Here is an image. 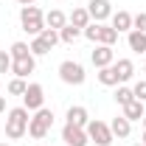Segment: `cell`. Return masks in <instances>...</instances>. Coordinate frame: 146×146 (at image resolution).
Returning <instances> with one entry per match:
<instances>
[{
	"label": "cell",
	"mask_w": 146,
	"mask_h": 146,
	"mask_svg": "<svg viewBox=\"0 0 146 146\" xmlns=\"http://www.w3.org/2000/svg\"><path fill=\"white\" fill-rule=\"evenodd\" d=\"M141 143H146V129H143V138H141Z\"/></svg>",
	"instance_id": "cell-34"
},
{
	"label": "cell",
	"mask_w": 146,
	"mask_h": 146,
	"mask_svg": "<svg viewBox=\"0 0 146 146\" xmlns=\"http://www.w3.org/2000/svg\"><path fill=\"white\" fill-rule=\"evenodd\" d=\"M96 79H98V84H104V87H115V84H121V82H118V73H115V68H112V65L98 68Z\"/></svg>",
	"instance_id": "cell-15"
},
{
	"label": "cell",
	"mask_w": 146,
	"mask_h": 146,
	"mask_svg": "<svg viewBox=\"0 0 146 146\" xmlns=\"http://www.w3.org/2000/svg\"><path fill=\"white\" fill-rule=\"evenodd\" d=\"M84 129H87V135H90V141L96 146H110L112 143V129H110V124H104V121H96V118H93Z\"/></svg>",
	"instance_id": "cell-4"
},
{
	"label": "cell",
	"mask_w": 146,
	"mask_h": 146,
	"mask_svg": "<svg viewBox=\"0 0 146 146\" xmlns=\"http://www.w3.org/2000/svg\"><path fill=\"white\" fill-rule=\"evenodd\" d=\"M34 118H39V121H42V124H48V127H54V112H51L48 107H39Z\"/></svg>",
	"instance_id": "cell-27"
},
{
	"label": "cell",
	"mask_w": 146,
	"mask_h": 146,
	"mask_svg": "<svg viewBox=\"0 0 146 146\" xmlns=\"http://www.w3.org/2000/svg\"><path fill=\"white\" fill-rule=\"evenodd\" d=\"M115 42H118V31L112 25L98 23V39H96V45H115Z\"/></svg>",
	"instance_id": "cell-14"
},
{
	"label": "cell",
	"mask_w": 146,
	"mask_h": 146,
	"mask_svg": "<svg viewBox=\"0 0 146 146\" xmlns=\"http://www.w3.org/2000/svg\"><path fill=\"white\" fill-rule=\"evenodd\" d=\"M34 68H36V56H25V59H14L11 62V73L17 79H25L28 73H34Z\"/></svg>",
	"instance_id": "cell-10"
},
{
	"label": "cell",
	"mask_w": 146,
	"mask_h": 146,
	"mask_svg": "<svg viewBox=\"0 0 146 146\" xmlns=\"http://www.w3.org/2000/svg\"><path fill=\"white\" fill-rule=\"evenodd\" d=\"M132 146H146V143H132Z\"/></svg>",
	"instance_id": "cell-36"
},
{
	"label": "cell",
	"mask_w": 146,
	"mask_h": 146,
	"mask_svg": "<svg viewBox=\"0 0 146 146\" xmlns=\"http://www.w3.org/2000/svg\"><path fill=\"white\" fill-rule=\"evenodd\" d=\"M0 112H6V98L0 96Z\"/></svg>",
	"instance_id": "cell-32"
},
{
	"label": "cell",
	"mask_w": 146,
	"mask_h": 146,
	"mask_svg": "<svg viewBox=\"0 0 146 146\" xmlns=\"http://www.w3.org/2000/svg\"><path fill=\"white\" fill-rule=\"evenodd\" d=\"M59 79H62L65 84H73V87L84 84V79H87L84 65H79V62H73V59H65V62L59 65Z\"/></svg>",
	"instance_id": "cell-3"
},
{
	"label": "cell",
	"mask_w": 146,
	"mask_h": 146,
	"mask_svg": "<svg viewBox=\"0 0 146 146\" xmlns=\"http://www.w3.org/2000/svg\"><path fill=\"white\" fill-rule=\"evenodd\" d=\"M143 70H146V62H143Z\"/></svg>",
	"instance_id": "cell-38"
},
{
	"label": "cell",
	"mask_w": 146,
	"mask_h": 146,
	"mask_svg": "<svg viewBox=\"0 0 146 146\" xmlns=\"http://www.w3.org/2000/svg\"><path fill=\"white\" fill-rule=\"evenodd\" d=\"M28 121H31V115H28L25 107L9 110V118H6V138H9V141H20L23 135H28Z\"/></svg>",
	"instance_id": "cell-1"
},
{
	"label": "cell",
	"mask_w": 146,
	"mask_h": 146,
	"mask_svg": "<svg viewBox=\"0 0 146 146\" xmlns=\"http://www.w3.org/2000/svg\"><path fill=\"white\" fill-rule=\"evenodd\" d=\"M62 141L68 146H87L90 143V135H87V129H82V127L65 124V127H62Z\"/></svg>",
	"instance_id": "cell-6"
},
{
	"label": "cell",
	"mask_w": 146,
	"mask_h": 146,
	"mask_svg": "<svg viewBox=\"0 0 146 146\" xmlns=\"http://www.w3.org/2000/svg\"><path fill=\"white\" fill-rule=\"evenodd\" d=\"M90 59H93L96 68H107V65L115 62V51H112V45H96V51L90 54Z\"/></svg>",
	"instance_id": "cell-8"
},
{
	"label": "cell",
	"mask_w": 146,
	"mask_h": 146,
	"mask_svg": "<svg viewBox=\"0 0 146 146\" xmlns=\"http://www.w3.org/2000/svg\"><path fill=\"white\" fill-rule=\"evenodd\" d=\"M79 36H82V28H76V25H70V23H68V25L59 31V42H65V45H73Z\"/></svg>",
	"instance_id": "cell-21"
},
{
	"label": "cell",
	"mask_w": 146,
	"mask_h": 146,
	"mask_svg": "<svg viewBox=\"0 0 146 146\" xmlns=\"http://www.w3.org/2000/svg\"><path fill=\"white\" fill-rule=\"evenodd\" d=\"M127 45H129V51H135V54H146V34L132 28L127 34Z\"/></svg>",
	"instance_id": "cell-13"
},
{
	"label": "cell",
	"mask_w": 146,
	"mask_h": 146,
	"mask_svg": "<svg viewBox=\"0 0 146 146\" xmlns=\"http://www.w3.org/2000/svg\"><path fill=\"white\" fill-rule=\"evenodd\" d=\"M28 48H31V54H34V56H45V54H51V45H48L42 36H34Z\"/></svg>",
	"instance_id": "cell-22"
},
{
	"label": "cell",
	"mask_w": 146,
	"mask_h": 146,
	"mask_svg": "<svg viewBox=\"0 0 146 146\" xmlns=\"http://www.w3.org/2000/svg\"><path fill=\"white\" fill-rule=\"evenodd\" d=\"M9 56H11V62H14V59H25V56H34V54H31V48H28L25 42H14L11 51H9Z\"/></svg>",
	"instance_id": "cell-23"
},
{
	"label": "cell",
	"mask_w": 146,
	"mask_h": 146,
	"mask_svg": "<svg viewBox=\"0 0 146 146\" xmlns=\"http://www.w3.org/2000/svg\"><path fill=\"white\" fill-rule=\"evenodd\" d=\"M25 87H28V84H25V79H17V76H14V79L9 82V87H6V90L11 93V96H23Z\"/></svg>",
	"instance_id": "cell-25"
},
{
	"label": "cell",
	"mask_w": 146,
	"mask_h": 146,
	"mask_svg": "<svg viewBox=\"0 0 146 146\" xmlns=\"http://www.w3.org/2000/svg\"><path fill=\"white\" fill-rule=\"evenodd\" d=\"M132 98H135V93H132V87H127V84H121V87L115 90V101H118L121 107H127Z\"/></svg>",
	"instance_id": "cell-24"
},
{
	"label": "cell",
	"mask_w": 146,
	"mask_h": 146,
	"mask_svg": "<svg viewBox=\"0 0 146 146\" xmlns=\"http://www.w3.org/2000/svg\"><path fill=\"white\" fill-rule=\"evenodd\" d=\"M0 146H9V143H0Z\"/></svg>",
	"instance_id": "cell-37"
},
{
	"label": "cell",
	"mask_w": 146,
	"mask_h": 146,
	"mask_svg": "<svg viewBox=\"0 0 146 146\" xmlns=\"http://www.w3.org/2000/svg\"><path fill=\"white\" fill-rule=\"evenodd\" d=\"M141 121H143V129H146V112H143V118H141Z\"/></svg>",
	"instance_id": "cell-35"
},
{
	"label": "cell",
	"mask_w": 146,
	"mask_h": 146,
	"mask_svg": "<svg viewBox=\"0 0 146 146\" xmlns=\"http://www.w3.org/2000/svg\"><path fill=\"white\" fill-rule=\"evenodd\" d=\"M68 23H70V25H76V28H82V31H84V28L90 25L93 20H90V14H87V9H73V11H70V17H68Z\"/></svg>",
	"instance_id": "cell-19"
},
{
	"label": "cell",
	"mask_w": 146,
	"mask_h": 146,
	"mask_svg": "<svg viewBox=\"0 0 146 146\" xmlns=\"http://www.w3.org/2000/svg\"><path fill=\"white\" fill-rule=\"evenodd\" d=\"M65 118H68V124H73V127H82V129L90 124V112L82 107V104H73V107H68V115H65Z\"/></svg>",
	"instance_id": "cell-9"
},
{
	"label": "cell",
	"mask_w": 146,
	"mask_h": 146,
	"mask_svg": "<svg viewBox=\"0 0 146 146\" xmlns=\"http://www.w3.org/2000/svg\"><path fill=\"white\" fill-rule=\"evenodd\" d=\"M20 25H23L25 34L39 36V34H42V28H45V14L36 9L34 3H31V6H23V11H20Z\"/></svg>",
	"instance_id": "cell-2"
},
{
	"label": "cell",
	"mask_w": 146,
	"mask_h": 146,
	"mask_svg": "<svg viewBox=\"0 0 146 146\" xmlns=\"http://www.w3.org/2000/svg\"><path fill=\"white\" fill-rule=\"evenodd\" d=\"M82 34L87 36V39H90V42H96V39H98V23H90V25H87V28H84V31H82Z\"/></svg>",
	"instance_id": "cell-31"
},
{
	"label": "cell",
	"mask_w": 146,
	"mask_h": 146,
	"mask_svg": "<svg viewBox=\"0 0 146 146\" xmlns=\"http://www.w3.org/2000/svg\"><path fill=\"white\" fill-rule=\"evenodd\" d=\"M48 132H51V127H48V124H42L39 118H31V121H28V135H31L34 141H42Z\"/></svg>",
	"instance_id": "cell-20"
},
{
	"label": "cell",
	"mask_w": 146,
	"mask_h": 146,
	"mask_svg": "<svg viewBox=\"0 0 146 146\" xmlns=\"http://www.w3.org/2000/svg\"><path fill=\"white\" fill-rule=\"evenodd\" d=\"M132 93H135V98H138V101H146V79H141V82H135V87H132Z\"/></svg>",
	"instance_id": "cell-29"
},
{
	"label": "cell",
	"mask_w": 146,
	"mask_h": 146,
	"mask_svg": "<svg viewBox=\"0 0 146 146\" xmlns=\"http://www.w3.org/2000/svg\"><path fill=\"white\" fill-rule=\"evenodd\" d=\"M87 14H90L93 23H104V20L112 17V3L110 0H90L87 3Z\"/></svg>",
	"instance_id": "cell-7"
},
{
	"label": "cell",
	"mask_w": 146,
	"mask_h": 146,
	"mask_svg": "<svg viewBox=\"0 0 146 146\" xmlns=\"http://www.w3.org/2000/svg\"><path fill=\"white\" fill-rule=\"evenodd\" d=\"M23 107L28 110H39V107H45V90H42V84H28L25 87V93H23Z\"/></svg>",
	"instance_id": "cell-5"
},
{
	"label": "cell",
	"mask_w": 146,
	"mask_h": 146,
	"mask_svg": "<svg viewBox=\"0 0 146 146\" xmlns=\"http://www.w3.org/2000/svg\"><path fill=\"white\" fill-rule=\"evenodd\" d=\"M20 3H23V6H31V3H34V0H20Z\"/></svg>",
	"instance_id": "cell-33"
},
{
	"label": "cell",
	"mask_w": 146,
	"mask_h": 146,
	"mask_svg": "<svg viewBox=\"0 0 146 146\" xmlns=\"http://www.w3.org/2000/svg\"><path fill=\"white\" fill-rule=\"evenodd\" d=\"M112 68H115V73H118V82H129V79L135 76L132 59H118V62H112Z\"/></svg>",
	"instance_id": "cell-17"
},
{
	"label": "cell",
	"mask_w": 146,
	"mask_h": 146,
	"mask_svg": "<svg viewBox=\"0 0 146 146\" xmlns=\"http://www.w3.org/2000/svg\"><path fill=\"white\" fill-rule=\"evenodd\" d=\"M9 70H11V56H9V51H0V73Z\"/></svg>",
	"instance_id": "cell-30"
},
{
	"label": "cell",
	"mask_w": 146,
	"mask_h": 146,
	"mask_svg": "<svg viewBox=\"0 0 146 146\" xmlns=\"http://www.w3.org/2000/svg\"><path fill=\"white\" fill-rule=\"evenodd\" d=\"M110 129H112V138H129V132H132V121H127L124 115H118V118H112V124H110Z\"/></svg>",
	"instance_id": "cell-12"
},
{
	"label": "cell",
	"mask_w": 146,
	"mask_h": 146,
	"mask_svg": "<svg viewBox=\"0 0 146 146\" xmlns=\"http://www.w3.org/2000/svg\"><path fill=\"white\" fill-rule=\"evenodd\" d=\"M132 28H135V31H143V34H146V11H138V14H132Z\"/></svg>",
	"instance_id": "cell-26"
},
{
	"label": "cell",
	"mask_w": 146,
	"mask_h": 146,
	"mask_svg": "<svg viewBox=\"0 0 146 146\" xmlns=\"http://www.w3.org/2000/svg\"><path fill=\"white\" fill-rule=\"evenodd\" d=\"M143 112H146L143 101L132 98V101H129L127 107H124V118H127V121H141V118H143Z\"/></svg>",
	"instance_id": "cell-18"
},
{
	"label": "cell",
	"mask_w": 146,
	"mask_h": 146,
	"mask_svg": "<svg viewBox=\"0 0 146 146\" xmlns=\"http://www.w3.org/2000/svg\"><path fill=\"white\" fill-rule=\"evenodd\" d=\"M112 28L121 34V31H132V14L129 11H112Z\"/></svg>",
	"instance_id": "cell-16"
},
{
	"label": "cell",
	"mask_w": 146,
	"mask_h": 146,
	"mask_svg": "<svg viewBox=\"0 0 146 146\" xmlns=\"http://www.w3.org/2000/svg\"><path fill=\"white\" fill-rule=\"evenodd\" d=\"M65 25H68V14H65V11H59V9H51V11L45 14V28L62 31Z\"/></svg>",
	"instance_id": "cell-11"
},
{
	"label": "cell",
	"mask_w": 146,
	"mask_h": 146,
	"mask_svg": "<svg viewBox=\"0 0 146 146\" xmlns=\"http://www.w3.org/2000/svg\"><path fill=\"white\" fill-rule=\"evenodd\" d=\"M42 39H45V42H48V45H51V48H54L56 42H59V31H54V28H42Z\"/></svg>",
	"instance_id": "cell-28"
}]
</instances>
